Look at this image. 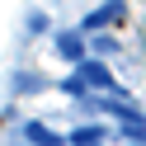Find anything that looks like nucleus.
Returning <instances> with one entry per match:
<instances>
[{
  "instance_id": "f257e3e1",
  "label": "nucleus",
  "mask_w": 146,
  "mask_h": 146,
  "mask_svg": "<svg viewBox=\"0 0 146 146\" xmlns=\"http://www.w3.org/2000/svg\"><path fill=\"white\" fill-rule=\"evenodd\" d=\"M123 0H104V5H99L94 14H85V19H80V33H99V29H108V24H123Z\"/></svg>"
},
{
  "instance_id": "f03ea898",
  "label": "nucleus",
  "mask_w": 146,
  "mask_h": 146,
  "mask_svg": "<svg viewBox=\"0 0 146 146\" xmlns=\"http://www.w3.org/2000/svg\"><path fill=\"white\" fill-rule=\"evenodd\" d=\"M52 47H57V57H61V61L80 66V61H85V33H80V29H61Z\"/></svg>"
},
{
  "instance_id": "7ed1b4c3",
  "label": "nucleus",
  "mask_w": 146,
  "mask_h": 146,
  "mask_svg": "<svg viewBox=\"0 0 146 146\" xmlns=\"http://www.w3.org/2000/svg\"><path fill=\"white\" fill-rule=\"evenodd\" d=\"M76 71H80V80H85V90H90V85H99V90H113V76H108V66H104V61H90V57H85Z\"/></svg>"
},
{
  "instance_id": "20e7f679",
  "label": "nucleus",
  "mask_w": 146,
  "mask_h": 146,
  "mask_svg": "<svg viewBox=\"0 0 146 146\" xmlns=\"http://www.w3.org/2000/svg\"><path fill=\"white\" fill-rule=\"evenodd\" d=\"M99 108H104L108 118H118V123H123V127H132V123H146V118L137 113L132 104H123V99H104V104H99Z\"/></svg>"
},
{
  "instance_id": "39448f33",
  "label": "nucleus",
  "mask_w": 146,
  "mask_h": 146,
  "mask_svg": "<svg viewBox=\"0 0 146 146\" xmlns=\"http://www.w3.org/2000/svg\"><path fill=\"white\" fill-rule=\"evenodd\" d=\"M66 141H71V146H104V141H108V127H94V123H85V127H76Z\"/></svg>"
},
{
  "instance_id": "423d86ee",
  "label": "nucleus",
  "mask_w": 146,
  "mask_h": 146,
  "mask_svg": "<svg viewBox=\"0 0 146 146\" xmlns=\"http://www.w3.org/2000/svg\"><path fill=\"white\" fill-rule=\"evenodd\" d=\"M10 85H14V94H38L47 80H42L38 71H14V76H10Z\"/></svg>"
},
{
  "instance_id": "0eeeda50",
  "label": "nucleus",
  "mask_w": 146,
  "mask_h": 146,
  "mask_svg": "<svg viewBox=\"0 0 146 146\" xmlns=\"http://www.w3.org/2000/svg\"><path fill=\"white\" fill-rule=\"evenodd\" d=\"M24 137H29L33 146H61V137L52 132V127H42V123H24Z\"/></svg>"
},
{
  "instance_id": "6e6552de",
  "label": "nucleus",
  "mask_w": 146,
  "mask_h": 146,
  "mask_svg": "<svg viewBox=\"0 0 146 146\" xmlns=\"http://www.w3.org/2000/svg\"><path fill=\"white\" fill-rule=\"evenodd\" d=\"M61 90H66V94H76V99L85 94V80H80V71H71V76L61 80Z\"/></svg>"
},
{
  "instance_id": "1a4fd4ad",
  "label": "nucleus",
  "mask_w": 146,
  "mask_h": 146,
  "mask_svg": "<svg viewBox=\"0 0 146 146\" xmlns=\"http://www.w3.org/2000/svg\"><path fill=\"white\" fill-rule=\"evenodd\" d=\"M123 137H127V141H137V146H146V123H132V127H123Z\"/></svg>"
},
{
  "instance_id": "9d476101",
  "label": "nucleus",
  "mask_w": 146,
  "mask_h": 146,
  "mask_svg": "<svg viewBox=\"0 0 146 146\" xmlns=\"http://www.w3.org/2000/svg\"><path fill=\"white\" fill-rule=\"evenodd\" d=\"M94 52H113V38L108 33H94Z\"/></svg>"
}]
</instances>
